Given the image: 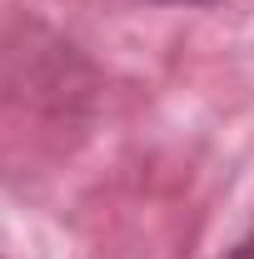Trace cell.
<instances>
[{
  "mask_svg": "<svg viewBox=\"0 0 254 259\" xmlns=\"http://www.w3.org/2000/svg\"><path fill=\"white\" fill-rule=\"evenodd\" d=\"M224 259H254V225H249V234H244V239H239V244H234Z\"/></svg>",
  "mask_w": 254,
  "mask_h": 259,
  "instance_id": "obj_1",
  "label": "cell"
},
{
  "mask_svg": "<svg viewBox=\"0 0 254 259\" xmlns=\"http://www.w3.org/2000/svg\"><path fill=\"white\" fill-rule=\"evenodd\" d=\"M170 5H194V0H170Z\"/></svg>",
  "mask_w": 254,
  "mask_h": 259,
  "instance_id": "obj_2",
  "label": "cell"
}]
</instances>
